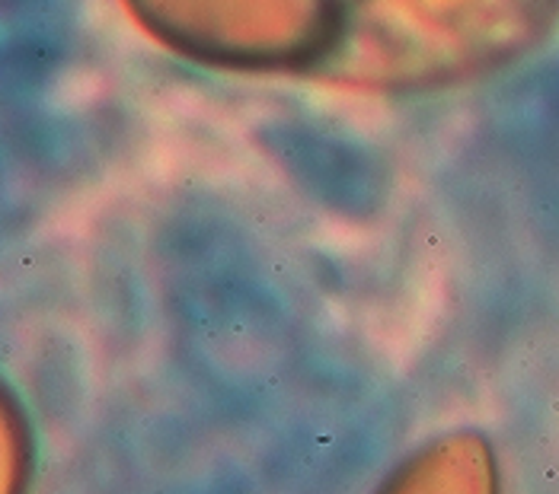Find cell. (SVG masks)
<instances>
[{
  "label": "cell",
  "mask_w": 559,
  "mask_h": 494,
  "mask_svg": "<svg viewBox=\"0 0 559 494\" xmlns=\"http://www.w3.org/2000/svg\"><path fill=\"white\" fill-rule=\"evenodd\" d=\"M559 29V0H343L313 81L368 99H416L486 81Z\"/></svg>",
  "instance_id": "cell-1"
},
{
  "label": "cell",
  "mask_w": 559,
  "mask_h": 494,
  "mask_svg": "<svg viewBox=\"0 0 559 494\" xmlns=\"http://www.w3.org/2000/svg\"><path fill=\"white\" fill-rule=\"evenodd\" d=\"M371 494H502V466L483 431L451 427L413 447Z\"/></svg>",
  "instance_id": "cell-3"
},
{
  "label": "cell",
  "mask_w": 559,
  "mask_h": 494,
  "mask_svg": "<svg viewBox=\"0 0 559 494\" xmlns=\"http://www.w3.org/2000/svg\"><path fill=\"white\" fill-rule=\"evenodd\" d=\"M131 26L212 74L313 77L343 0H119Z\"/></svg>",
  "instance_id": "cell-2"
},
{
  "label": "cell",
  "mask_w": 559,
  "mask_h": 494,
  "mask_svg": "<svg viewBox=\"0 0 559 494\" xmlns=\"http://www.w3.org/2000/svg\"><path fill=\"white\" fill-rule=\"evenodd\" d=\"M36 450L33 414L23 396L0 376V494H29Z\"/></svg>",
  "instance_id": "cell-4"
}]
</instances>
